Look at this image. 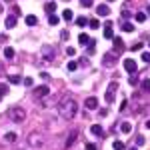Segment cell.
Returning a JSON list of instances; mask_svg holds the SVG:
<instances>
[{"label":"cell","mask_w":150,"mask_h":150,"mask_svg":"<svg viewBox=\"0 0 150 150\" xmlns=\"http://www.w3.org/2000/svg\"><path fill=\"white\" fill-rule=\"evenodd\" d=\"M116 90H118V82H110V86H108V90H106V96H104V100L108 104L114 102L116 98Z\"/></svg>","instance_id":"obj_4"},{"label":"cell","mask_w":150,"mask_h":150,"mask_svg":"<svg viewBox=\"0 0 150 150\" xmlns=\"http://www.w3.org/2000/svg\"><path fill=\"white\" fill-rule=\"evenodd\" d=\"M122 30H124V32H134V26L130 22H124V20H122Z\"/></svg>","instance_id":"obj_22"},{"label":"cell","mask_w":150,"mask_h":150,"mask_svg":"<svg viewBox=\"0 0 150 150\" xmlns=\"http://www.w3.org/2000/svg\"><path fill=\"white\" fill-rule=\"evenodd\" d=\"M76 24H78V26H86V24H88V18H84V16H78V18H76Z\"/></svg>","instance_id":"obj_30"},{"label":"cell","mask_w":150,"mask_h":150,"mask_svg":"<svg viewBox=\"0 0 150 150\" xmlns=\"http://www.w3.org/2000/svg\"><path fill=\"white\" fill-rule=\"evenodd\" d=\"M4 56L8 58V60L14 58V48H4Z\"/></svg>","instance_id":"obj_29"},{"label":"cell","mask_w":150,"mask_h":150,"mask_svg":"<svg viewBox=\"0 0 150 150\" xmlns=\"http://www.w3.org/2000/svg\"><path fill=\"white\" fill-rule=\"evenodd\" d=\"M14 26H16V16H8V18H6V28H14Z\"/></svg>","instance_id":"obj_18"},{"label":"cell","mask_w":150,"mask_h":150,"mask_svg":"<svg viewBox=\"0 0 150 150\" xmlns=\"http://www.w3.org/2000/svg\"><path fill=\"white\" fill-rule=\"evenodd\" d=\"M130 50H132V52H140V50H142V42H136V44L130 48Z\"/></svg>","instance_id":"obj_34"},{"label":"cell","mask_w":150,"mask_h":150,"mask_svg":"<svg viewBox=\"0 0 150 150\" xmlns=\"http://www.w3.org/2000/svg\"><path fill=\"white\" fill-rule=\"evenodd\" d=\"M52 56H54V52H52V48H50V46H44V48H42V58H44L46 62H50V60H52Z\"/></svg>","instance_id":"obj_12"},{"label":"cell","mask_w":150,"mask_h":150,"mask_svg":"<svg viewBox=\"0 0 150 150\" xmlns=\"http://www.w3.org/2000/svg\"><path fill=\"white\" fill-rule=\"evenodd\" d=\"M58 22H60V16H56V14H50V18H48V24H50V26H56Z\"/></svg>","instance_id":"obj_19"},{"label":"cell","mask_w":150,"mask_h":150,"mask_svg":"<svg viewBox=\"0 0 150 150\" xmlns=\"http://www.w3.org/2000/svg\"><path fill=\"white\" fill-rule=\"evenodd\" d=\"M76 112H78L76 100L70 98V96H64V98L60 100V104H58V114L62 116L64 120H72V118L76 116Z\"/></svg>","instance_id":"obj_1"},{"label":"cell","mask_w":150,"mask_h":150,"mask_svg":"<svg viewBox=\"0 0 150 150\" xmlns=\"http://www.w3.org/2000/svg\"><path fill=\"white\" fill-rule=\"evenodd\" d=\"M104 66H112L116 62V52H110V54H104Z\"/></svg>","instance_id":"obj_9"},{"label":"cell","mask_w":150,"mask_h":150,"mask_svg":"<svg viewBox=\"0 0 150 150\" xmlns=\"http://www.w3.org/2000/svg\"><path fill=\"white\" fill-rule=\"evenodd\" d=\"M86 150H98V146H96V144H92V142H90V144H86Z\"/></svg>","instance_id":"obj_40"},{"label":"cell","mask_w":150,"mask_h":150,"mask_svg":"<svg viewBox=\"0 0 150 150\" xmlns=\"http://www.w3.org/2000/svg\"><path fill=\"white\" fill-rule=\"evenodd\" d=\"M108 2H112V0H108Z\"/></svg>","instance_id":"obj_46"},{"label":"cell","mask_w":150,"mask_h":150,"mask_svg":"<svg viewBox=\"0 0 150 150\" xmlns=\"http://www.w3.org/2000/svg\"><path fill=\"white\" fill-rule=\"evenodd\" d=\"M142 90H144V92H150V78L142 80Z\"/></svg>","instance_id":"obj_31"},{"label":"cell","mask_w":150,"mask_h":150,"mask_svg":"<svg viewBox=\"0 0 150 150\" xmlns=\"http://www.w3.org/2000/svg\"><path fill=\"white\" fill-rule=\"evenodd\" d=\"M24 20H26V24H28V26H36V24H38V18H36L34 14H28Z\"/></svg>","instance_id":"obj_15"},{"label":"cell","mask_w":150,"mask_h":150,"mask_svg":"<svg viewBox=\"0 0 150 150\" xmlns=\"http://www.w3.org/2000/svg\"><path fill=\"white\" fill-rule=\"evenodd\" d=\"M66 54H68V56H74V54H76V48H66Z\"/></svg>","instance_id":"obj_37"},{"label":"cell","mask_w":150,"mask_h":150,"mask_svg":"<svg viewBox=\"0 0 150 150\" xmlns=\"http://www.w3.org/2000/svg\"><path fill=\"white\" fill-rule=\"evenodd\" d=\"M88 26H90L92 30H96V28H100V20H98V18H92V20H88Z\"/></svg>","instance_id":"obj_21"},{"label":"cell","mask_w":150,"mask_h":150,"mask_svg":"<svg viewBox=\"0 0 150 150\" xmlns=\"http://www.w3.org/2000/svg\"><path fill=\"white\" fill-rule=\"evenodd\" d=\"M72 16H74V14H72V10H68V8L62 12V18H64V20H72Z\"/></svg>","instance_id":"obj_28"},{"label":"cell","mask_w":150,"mask_h":150,"mask_svg":"<svg viewBox=\"0 0 150 150\" xmlns=\"http://www.w3.org/2000/svg\"><path fill=\"white\" fill-rule=\"evenodd\" d=\"M96 14H98V16H108V14H110L108 4H98V6H96Z\"/></svg>","instance_id":"obj_10"},{"label":"cell","mask_w":150,"mask_h":150,"mask_svg":"<svg viewBox=\"0 0 150 150\" xmlns=\"http://www.w3.org/2000/svg\"><path fill=\"white\" fill-rule=\"evenodd\" d=\"M130 84H132V86H136V84H138V78H136V76H134V74H132V76H130Z\"/></svg>","instance_id":"obj_38"},{"label":"cell","mask_w":150,"mask_h":150,"mask_svg":"<svg viewBox=\"0 0 150 150\" xmlns=\"http://www.w3.org/2000/svg\"><path fill=\"white\" fill-rule=\"evenodd\" d=\"M16 138H18V136H16L14 132H6V134H4V140H6V142H16Z\"/></svg>","instance_id":"obj_20"},{"label":"cell","mask_w":150,"mask_h":150,"mask_svg":"<svg viewBox=\"0 0 150 150\" xmlns=\"http://www.w3.org/2000/svg\"><path fill=\"white\" fill-rule=\"evenodd\" d=\"M64 2H68V0H64Z\"/></svg>","instance_id":"obj_47"},{"label":"cell","mask_w":150,"mask_h":150,"mask_svg":"<svg viewBox=\"0 0 150 150\" xmlns=\"http://www.w3.org/2000/svg\"><path fill=\"white\" fill-rule=\"evenodd\" d=\"M76 136H78V130H72V132H70V136H68V140H66V144H64V146H66V148H70V146L74 144V140H76Z\"/></svg>","instance_id":"obj_14"},{"label":"cell","mask_w":150,"mask_h":150,"mask_svg":"<svg viewBox=\"0 0 150 150\" xmlns=\"http://www.w3.org/2000/svg\"><path fill=\"white\" fill-rule=\"evenodd\" d=\"M142 60H144V62H150V52H142Z\"/></svg>","instance_id":"obj_36"},{"label":"cell","mask_w":150,"mask_h":150,"mask_svg":"<svg viewBox=\"0 0 150 150\" xmlns=\"http://www.w3.org/2000/svg\"><path fill=\"white\" fill-rule=\"evenodd\" d=\"M134 20H136V22H144V20H146V14H144V12H138V14H136V16H134Z\"/></svg>","instance_id":"obj_27"},{"label":"cell","mask_w":150,"mask_h":150,"mask_svg":"<svg viewBox=\"0 0 150 150\" xmlns=\"http://www.w3.org/2000/svg\"><path fill=\"white\" fill-rule=\"evenodd\" d=\"M22 84L26 86V88H32V86H34V80L28 76V78H22Z\"/></svg>","instance_id":"obj_24"},{"label":"cell","mask_w":150,"mask_h":150,"mask_svg":"<svg viewBox=\"0 0 150 150\" xmlns=\"http://www.w3.org/2000/svg\"><path fill=\"white\" fill-rule=\"evenodd\" d=\"M44 10L50 12V14H54V10H56V2H46V4H44Z\"/></svg>","instance_id":"obj_17"},{"label":"cell","mask_w":150,"mask_h":150,"mask_svg":"<svg viewBox=\"0 0 150 150\" xmlns=\"http://www.w3.org/2000/svg\"><path fill=\"white\" fill-rule=\"evenodd\" d=\"M90 132H92L94 136H104V130H102L100 124H92V126H90Z\"/></svg>","instance_id":"obj_13"},{"label":"cell","mask_w":150,"mask_h":150,"mask_svg":"<svg viewBox=\"0 0 150 150\" xmlns=\"http://www.w3.org/2000/svg\"><path fill=\"white\" fill-rule=\"evenodd\" d=\"M104 38H106V40H112V38H114V32H112V22H110V20H106V22H104Z\"/></svg>","instance_id":"obj_7"},{"label":"cell","mask_w":150,"mask_h":150,"mask_svg":"<svg viewBox=\"0 0 150 150\" xmlns=\"http://www.w3.org/2000/svg\"><path fill=\"white\" fill-rule=\"evenodd\" d=\"M8 82H10V84H20V82H22V78L14 74V76H8Z\"/></svg>","instance_id":"obj_26"},{"label":"cell","mask_w":150,"mask_h":150,"mask_svg":"<svg viewBox=\"0 0 150 150\" xmlns=\"http://www.w3.org/2000/svg\"><path fill=\"white\" fill-rule=\"evenodd\" d=\"M60 36H62V40H68V30H62V34H60Z\"/></svg>","instance_id":"obj_41"},{"label":"cell","mask_w":150,"mask_h":150,"mask_svg":"<svg viewBox=\"0 0 150 150\" xmlns=\"http://www.w3.org/2000/svg\"><path fill=\"white\" fill-rule=\"evenodd\" d=\"M114 150H124V142H120V140H114Z\"/></svg>","instance_id":"obj_33"},{"label":"cell","mask_w":150,"mask_h":150,"mask_svg":"<svg viewBox=\"0 0 150 150\" xmlns=\"http://www.w3.org/2000/svg\"><path fill=\"white\" fill-rule=\"evenodd\" d=\"M124 70H126L128 74H136L138 66H136V62H134L132 58H126V60H124Z\"/></svg>","instance_id":"obj_6"},{"label":"cell","mask_w":150,"mask_h":150,"mask_svg":"<svg viewBox=\"0 0 150 150\" xmlns=\"http://www.w3.org/2000/svg\"><path fill=\"white\" fill-rule=\"evenodd\" d=\"M86 46H88V54H94V52H96V42H94V40H90Z\"/></svg>","instance_id":"obj_25"},{"label":"cell","mask_w":150,"mask_h":150,"mask_svg":"<svg viewBox=\"0 0 150 150\" xmlns=\"http://www.w3.org/2000/svg\"><path fill=\"white\" fill-rule=\"evenodd\" d=\"M28 144H30V148H40L44 144V136L38 132H32V134H28Z\"/></svg>","instance_id":"obj_3"},{"label":"cell","mask_w":150,"mask_h":150,"mask_svg":"<svg viewBox=\"0 0 150 150\" xmlns=\"http://www.w3.org/2000/svg\"><path fill=\"white\" fill-rule=\"evenodd\" d=\"M146 128H150V120H148V122H146Z\"/></svg>","instance_id":"obj_44"},{"label":"cell","mask_w":150,"mask_h":150,"mask_svg":"<svg viewBox=\"0 0 150 150\" xmlns=\"http://www.w3.org/2000/svg\"><path fill=\"white\" fill-rule=\"evenodd\" d=\"M136 146H144V136H138L136 138Z\"/></svg>","instance_id":"obj_39"},{"label":"cell","mask_w":150,"mask_h":150,"mask_svg":"<svg viewBox=\"0 0 150 150\" xmlns=\"http://www.w3.org/2000/svg\"><path fill=\"white\" fill-rule=\"evenodd\" d=\"M120 132L130 134V132H132V124H130V122H122V124H120Z\"/></svg>","instance_id":"obj_16"},{"label":"cell","mask_w":150,"mask_h":150,"mask_svg":"<svg viewBox=\"0 0 150 150\" xmlns=\"http://www.w3.org/2000/svg\"><path fill=\"white\" fill-rule=\"evenodd\" d=\"M78 42H80V44H88V42H90V36L88 34H80L78 36Z\"/></svg>","instance_id":"obj_23"},{"label":"cell","mask_w":150,"mask_h":150,"mask_svg":"<svg viewBox=\"0 0 150 150\" xmlns=\"http://www.w3.org/2000/svg\"><path fill=\"white\" fill-rule=\"evenodd\" d=\"M84 104H86V108H88V110H96V108H98V100H96L94 96H88Z\"/></svg>","instance_id":"obj_11"},{"label":"cell","mask_w":150,"mask_h":150,"mask_svg":"<svg viewBox=\"0 0 150 150\" xmlns=\"http://www.w3.org/2000/svg\"><path fill=\"white\" fill-rule=\"evenodd\" d=\"M66 68H68L70 72H74V70L78 68V64H76V60H70V62H68V66H66Z\"/></svg>","instance_id":"obj_32"},{"label":"cell","mask_w":150,"mask_h":150,"mask_svg":"<svg viewBox=\"0 0 150 150\" xmlns=\"http://www.w3.org/2000/svg\"><path fill=\"white\" fill-rule=\"evenodd\" d=\"M8 92V88H6V86H0V98H2V94H6Z\"/></svg>","instance_id":"obj_43"},{"label":"cell","mask_w":150,"mask_h":150,"mask_svg":"<svg viewBox=\"0 0 150 150\" xmlns=\"http://www.w3.org/2000/svg\"><path fill=\"white\" fill-rule=\"evenodd\" d=\"M8 118H10L12 122H24L26 120V112H24V108L20 106H14L8 110Z\"/></svg>","instance_id":"obj_2"},{"label":"cell","mask_w":150,"mask_h":150,"mask_svg":"<svg viewBox=\"0 0 150 150\" xmlns=\"http://www.w3.org/2000/svg\"><path fill=\"white\" fill-rule=\"evenodd\" d=\"M80 4L84 8H90V6H92V0H80Z\"/></svg>","instance_id":"obj_35"},{"label":"cell","mask_w":150,"mask_h":150,"mask_svg":"<svg viewBox=\"0 0 150 150\" xmlns=\"http://www.w3.org/2000/svg\"><path fill=\"white\" fill-rule=\"evenodd\" d=\"M4 2H12V0H4Z\"/></svg>","instance_id":"obj_45"},{"label":"cell","mask_w":150,"mask_h":150,"mask_svg":"<svg viewBox=\"0 0 150 150\" xmlns=\"http://www.w3.org/2000/svg\"><path fill=\"white\" fill-rule=\"evenodd\" d=\"M32 94H34L36 98H46L48 94H50V88H48L46 84H42V86H36Z\"/></svg>","instance_id":"obj_5"},{"label":"cell","mask_w":150,"mask_h":150,"mask_svg":"<svg viewBox=\"0 0 150 150\" xmlns=\"http://www.w3.org/2000/svg\"><path fill=\"white\" fill-rule=\"evenodd\" d=\"M126 18H130V12H128V10H122V20H126Z\"/></svg>","instance_id":"obj_42"},{"label":"cell","mask_w":150,"mask_h":150,"mask_svg":"<svg viewBox=\"0 0 150 150\" xmlns=\"http://www.w3.org/2000/svg\"><path fill=\"white\" fill-rule=\"evenodd\" d=\"M112 42H114V52H116V54L124 50V42H122V38H120V36H114V38H112Z\"/></svg>","instance_id":"obj_8"}]
</instances>
